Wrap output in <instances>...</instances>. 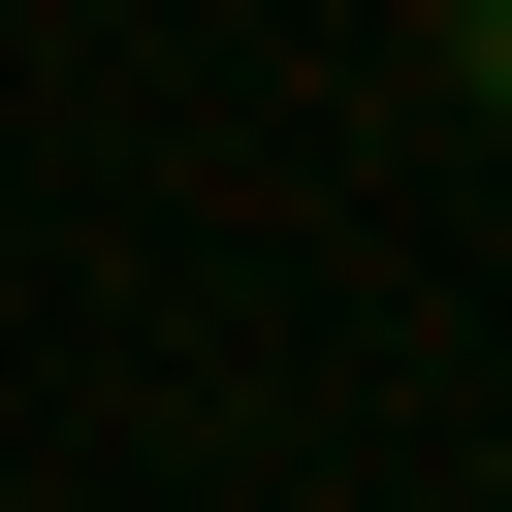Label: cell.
I'll list each match as a JSON object with an SVG mask.
<instances>
[{
  "mask_svg": "<svg viewBox=\"0 0 512 512\" xmlns=\"http://www.w3.org/2000/svg\"><path fill=\"white\" fill-rule=\"evenodd\" d=\"M448 96H480V128H512V0H448Z\"/></svg>",
  "mask_w": 512,
  "mask_h": 512,
  "instance_id": "cell-1",
  "label": "cell"
}]
</instances>
